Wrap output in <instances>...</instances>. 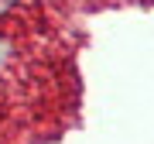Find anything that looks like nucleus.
Returning a JSON list of instances; mask_svg holds the SVG:
<instances>
[{
  "label": "nucleus",
  "mask_w": 154,
  "mask_h": 144,
  "mask_svg": "<svg viewBox=\"0 0 154 144\" xmlns=\"http://www.w3.org/2000/svg\"><path fill=\"white\" fill-rule=\"evenodd\" d=\"M7 58H11V41H7L4 34H0V69L7 65Z\"/></svg>",
  "instance_id": "f257e3e1"
},
{
  "label": "nucleus",
  "mask_w": 154,
  "mask_h": 144,
  "mask_svg": "<svg viewBox=\"0 0 154 144\" xmlns=\"http://www.w3.org/2000/svg\"><path fill=\"white\" fill-rule=\"evenodd\" d=\"M14 4H17V0H0V14H7V11H11Z\"/></svg>",
  "instance_id": "f03ea898"
}]
</instances>
